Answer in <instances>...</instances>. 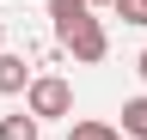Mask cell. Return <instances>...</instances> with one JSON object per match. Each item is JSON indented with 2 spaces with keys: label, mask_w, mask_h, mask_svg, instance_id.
<instances>
[{
  "label": "cell",
  "mask_w": 147,
  "mask_h": 140,
  "mask_svg": "<svg viewBox=\"0 0 147 140\" xmlns=\"http://www.w3.org/2000/svg\"><path fill=\"white\" fill-rule=\"evenodd\" d=\"M25 110H31L37 122H55V116H67V110H74V85H67L61 73H37V79L25 85Z\"/></svg>",
  "instance_id": "obj_1"
},
{
  "label": "cell",
  "mask_w": 147,
  "mask_h": 140,
  "mask_svg": "<svg viewBox=\"0 0 147 140\" xmlns=\"http://www.w3.org/2000/svg\"><path fill=\"white\" fill-rule=\"evenodd\" d=\"M67 140H123V128H110V122H74Z\"/></svg>",
  "instance_id": "obj_7"
},
{
  "label": "cell",
  "mask_w": 147,
  "mask_h": 140,
  "mask_svg": "<svg viewBox=\"0 0 147 140\" xmlns=\"http://www.w3.org/2000/svg\"><path fill=\"white\" fill-rule=\"evenodd\" d=\"M61 49H67V55L80 61V67H98V61L110 55V31H104L98 19H80V25H74L67 37H61Z\"/></svg>",
  "instance_id": "obj_2"
},
{
  "label": "cell",
  "mask_w": 147,
  "mask_h": 140,
  "mask_svg": "<svg viewBox=\"0 0 147 140\" xmlns=\"http://www.w3.org/2000/svg\"><path fill=\"white\" fill-rule=\"evenodd\" d=\"M135 73H141V79H147V49H141V55H135Z\"/></svg>",
  "instance_id": "obj_9"
},
{
  "label": "cell",
  "mask_w": 147,
  "mask_h": 140,
  "mask_svg": "<svg viewBox=\"0 0 147 140\" xmlns=\"http://www.w3.org/2000/svg\"><path fill=\"white\" fill-rule=\"evenodd\" d=\"M110 12H117L123 25H147V0H117Z\"/></svg>",
  "instance_id": "obj_8"
},
{
  "label": "cell",
  "mask_w": 147,
  "mask_h": 140,
  "mask_svg": "<svg viewBox=\"0 0 147 140\" xmlns=\"http://www.w3.org/2000/svg\"><path fill=\"white\" fill-rule=\"evenodd\" d=\"M43 134V122H37L31 110H18V116H0V140H37Z\"/></svg>",
  "instance_id": "obj_5"
},
{
  "label": "cell",
  "mask_w": 147,
  "mask_h": 140,
  "mask_svg": "<svg viewBox=\"0 0 147 140\" xmlns=\"http://www.w3.org/2000/svg\"><path fill=\"white\" fill-rule=\"evenodd\" d=\"M86 6H117V0H86Z\"/></svg>",
  "instance_id": "obj_10"
},
{
  "label": "cell",
  "mask_w": 147,
  "mask_h": 140,
  "mask_svg": "<svg viewBox=\"0 0 147 140\" xmlns=\"http://www.w3.org/2000/svg\"><path fill=\"white\" fill-rule=\"evenodd\" d=\"M80 19H92V6H86V0H49V25H55V37H67Z\"/></svg>",
  "instance_id": "obj_4"
},
{
  "label": "cell",
  "mask_w": 147,
  "mask_h": 140,
  "mask_svg": "<svg viewBox=\"0 0 147 140\" xmlns=\"http://www.w3.org/2000/svg\"><path fill=\"white\" fill-rule=\"evenodd\" d=\"M123 134H129V140H147V92L123 104Z\"/></svg>",
  "instance_id": "obj_6"
},
{
  "label": "cell",
  "mask_w": 147,
  "mask_h": 140,
  "mask_svg": "<svg viewBox=\"0 0 147 140\" xmlns=\"http://www.w3.org/2000/svg\"><path fill=\"white\" fill-rule=\"evenodd\" d=\"M0 49H6V25H0Z\"/></svg>",
  "instance_id": "obj_11"
},
{
  "label": "cell",
  "mask_w": 147,
  "mask_h": 140,
  "mask_svg": "<svg viewBox=\"0 0 147 140\" xmlns=\"http://www.w3.org/2000/svg\"><path fill=\"white\" fill-rule=\"evenodd\" d=\"M31 79H37V73L25 67V55H12V49H0V98H18V92H25Z\"/></svg>",
  "instance_id": "obj_3"
}]
</instances>
